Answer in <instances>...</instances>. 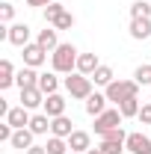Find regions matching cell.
<instances>
[{
  "instance_id": "cell-16",
  "label": "cell",
  "mask_w": 151,
  "mask_h": 154,
  "mask_svg": "<svg viewBox=\"0 0 151 154\" xmlns=\"http://www.w3.org/2000/svg\"><path fill=\"white\" fill-rule=\"evenodd\" d=\"M151 36V18H131V38L142 42Z\"/></svg>"
},
{
  "instance_id": "cell-9",
  "label": "cell",
  "mask_w": 151,
  "mask_h": 154,
  "mask_svg": "<svg viewBox=\"0 0 151 154\" xmlns=\"http://www.w3.org/2000/svg\"><path fill=\"white\" fill-rule=\"evenodd\" d=\"M6 42L15 45V48H27L30 45V27L27 24H9V38Z\"/></svg>"
},
{
  "instance_id": "cell-28",
  "label": "cell",
  "mask_w": 151,
  "mask_h": 154,
  "mask_svg": "<svg viewBox=\"0 0 151 154\" xmlns=\"http://www.w3.org/2000/svg\"><path fill=\"white\" fill-rule=\"evenodd\" d=\"M133 80H136L139 86H151V65H139V68L133 71Z\"/></svg>"
},
{
  "instance_id": "cell-11",
  "label": "cell",
  "mask_w": 151,
  "mask_h": 154,
  "mask_svg": "<svg viewBox=\"0 0 151 154\" xmlns=\"http://www.w3.org/2000/svg\"><path fill=\"white\" fill-rule=\"evenodd\" d=\"M57 33H59L57 27H45V30H39V38H36V42L42 45V48H45V51H51V54H54V51H57L59 45H62Z\"/></svg>"
},
{
  "instance_id": "cell-20",
  "label": "cell",
  "mask_w": 151,
  "mask_h": 154,
  "mask_svg": "<svg viewBox=\"0 0 151 154\" xmlns=\"http://www.w3.org/2000/svg\"><path fill=\"white\" fill-rule=\"evenodd\" d=\"M39 89L45 92V95H54L59 89V77L57 71H45V74H39Z\"/></svg>"
},
{
  "instance_id": "cell-7",
  "label": "cell",
  "mask_w": 151,
  "mask_h": 154,
  "mask_svg": "<svg viewBox=\"0 0 151 154\" xmlns=\"http://www.w3.org/2000/svg\"><path fill=\"white\" fill-rule=\"evenodd\" d=\"M24 65H30V68H39V65H45V59H48V51L39 45V42H30L27 48H24Z\"/></svg>"
},
{
  "instance_id": "cell-8",
  "label": "cell",
  "mask_w": 151,
  "mask_h": 154,
  "mask_svg": "<svg viewBox=\"0 0 151 154\" xmlns=\"http://www.w3.org/2000/svg\"><path fill=\"white\" fill-rule=\"evenodd\" d=\"M45 92L39 89V86H30V89H21V107H27V110H36V107H45Z\"/></svg>"
},
{
  "instance_id": "cell-2",
  "label": "cell",
  "mask_w": 151,
  "mask_h": 154,
  "mask_svg": "<svg viewBox=\"0 0 151 154\" xmlns=\"http://www.w3.org/2000/svg\"><path fill=\"white\" fill-rule=\"evenodd\" d=\"M104 95H107V101H113L116 107H119V104L128 101V98H139V83H136V80H113V83L104 89Z\"/></svg>"
},
{
  "instance_id": "cell-23",
  "label": "cell",
  "mask_w": 151,
  "mask_h": 154,
  "mask_svg": "<svg viewBox=\"0 0 151 154\" xmlns=\"http://www.w3.org/2000/svg\"><path fill=\"white\" fill-rule=\"evenodd\" d=\"M113 80H116V74H113L110 65H98V71L92 74V83H95V86H104V89H107Z\"/></svg>"
},
{
  "instance_id": "cell-14",
  "label": "cell",
  "mask_w": 151,
  "mask_h": 154,
  "mask_svg": "<svg viewBox=\"0 0 151 154\" xmlns=\"http://www.w3.org/2000/svg\"><path fill=\"white\" fill-rule=\"evenodd\" d=\"M42 110L51 116V119H57V116H65V98L59 95V92L48 95V98H45V107H42Z\"/></svg>"
},
{
  "instance_id": "cell-34",
  "label": "cell",
  "mask_w": 151,
  "mask_h": 154,
  "mask_svg": "<svg viewBox=\"0 0 151 154\" xmlns=\"http://www.w3.org/2000/svg\"><path fill=\"white\" fill-rule=\"evenodd\" d=\"M86 154H104V151H101V148H89Z\"/></svg>"
},
{
  "instance_id": "cell-1",
  "label": "cell",
  "mask_w": 151,
  "mask_h": 154,
  "mask_svg": "<svg viewBox=\"0 0 151 154\" xmlns=\"http://www.w3.org/2000/svg\"><path fill=\"white\" fill-rule=\"evenodd\" d=\"M77 57L80 54H77L74 45H59L51 54V65H54L57 74H71V71H77Z\"/></svg>"
},
{
  "instance_id": "cell-35",
  "label": "cell",
  "mask_w": 151,
  "mask_h": 154,
  "mask_svg": "<svg viewBox=\"0 0 151 154\" xmlns=\"http://www.w3.org/2000/svg\"><path fill=\"white\" fill-rule=\"evenodd\" d=\"M68 154H77V151H68Z\"/></svg>"
},
{
  "instance_id": "cell-3",
  "label": "cell",
  "mask_w": 151,
  "mask_h": 154,
  "mask_svg": "<svg viewBox=\"0 0 151 154\" xmlns=\"http://www.w3.org/2000/svg\"><path fill=\"white\" fill-rule=\"evenodd\" d=\"M92 77L80 74V71H71V74L65 77V92L71 98H77V101H86V98L92 95Z\"/></svg>"
},
{
  "instance_id": "cell-15",
  "label": "cell",
  "mask_w": 151,
  "mask_h": 154,
  "mask_svg": "<svg viewBox=\"0 0 151 154\" xmlns=\"http://www.w3.org/2000/svg\"><path fill=\"white\" fill-rule=\"evenodd\" d=\"M98 65H101L98 54H80V57H77V71L86 74V77H92L95 71H98Z\"/></svg>"
},
{
  "instance_id": "cell-19",
  "label": "cell",
  "mask_w": 151,
  "mask_h": 154,
  "mask_svg": "<svg viewBox=\"0 0 151 154\" xmlns=\"http://www.w3.org/2000/svg\"><path fill=\"white\" fill-rule=\"evenodd\" d=\"M33 131H30V128H21V131H15V134H12V142H9V145H12V148H21V151H27V148H33Z\"/></svg>"
},
{
  "instance_id": "cell-4",
  "label": "cell",
  "mask_w": 151,
  "mask_h": 154,
  "mask_svg": "<svg viewBox=\"0 0 151 154\" xmlns=\"http://www.w3.org/2000/svg\"><path fill=\"white\" fill-rule=\"evenodd\" d=\"M122 122H125V116H122L119 107H116V110H107V113L95 116V134L104 139L110 131H119V128H122Z\"/></svg>"
},
{
  "instance_id": "cell-26",
  "label": "cell",
  "mask_w": 151,
  "mask_h": 154,
  "mask_svg": "<svg viewBox=\"0 0 151 154\" xmlns=\"http://www.w3.org/2000/svg\"><path fill=\"white\" fill-rule=\"evenodd\" d=\"M62 12H65V6H62V3H51V6H45V21H48V27H54Z\"/></svg>"
},
{
  "instance_id": "cell-29",
  "label": "cell",
  "mask_w": 151,
  "mask_h": 154,
  "mask_svg": "<svg viewBox=\"0 0 151 154\" xmlns=\"http://www.w3.org/2000/svg\"><path fill=\"white\" fill-rule=\"evenodd\" d=\"M54 27H57V30H71V27H74V15H71V12H62Z\"/></svg>"
},
{
  "instance_id": "cell-30",
  "label": "cell",
  "mask_w": 151,
  "mask_h": 154,
  "mask_svg": "<svg viewBox=\"0 0 151 154\" xmlns=\"http://www.w3.org/2000/svg\"><path fill=\"white\" fill-rule=\"evenodd\" d=\"M12 18H15V6H12V3H0V21L9 24Z\"/></svg>"
},
{
  "instance_id": "cell-24",
  "label": "cell",
  "mask_w": 151,
  "mask_h": 154,
  "mask_svg": "<svg viewBox=\"0 0 151 154\" xmlns=\"http://www.w3.org/2000/svg\"><path fill=\"white\" fill-rule=\"evenodd\" d=\"M119 110H122L125 119H133V116H139L142 104H139V98H128V101H122V104H119Z\"/></svg>"
},
{
  "instance_id": "cell-33",
  "label": "cell",
  "mask_w": 151,
  "mask_h": 154,
  "mask_svg": "<svg viewBox=\"0 0 151 154\" xmlns=\"http://www.w3.org/2000/svg\"><path fill=\"white\" fill-rule=\"evenodd\" d=\"M24 154H48V148L45 145H33V148H27Z\"/></svg>"
},
{
  "instance_id": "cell-22",
  "label": "cell",
  "mask_w": 151,
  "mask_h": 154,
  "mask_svg": "<svg viewBox=\"0 0 151 154\" xmlns=\"http://www.w3.org/2000/svg\"><path fill=\"white\" fill-rule=\"evenodd\" d=\"M15 68H12V62L9 59H0V89H9L12 83H15Z\"/></svg>"
},
{
  "instance_id": "cell-31",
  "label": "cell",
  "mask_w": 151,
  "mask_h": 154,
  "mask_svg": "<svg viewBox=\"0 0 151 154\" xmlns=\"http://www.w3.org/2000/svg\"><path fill=\"white\" fill-rule=\"evenodd\" d=\"M142 125H151V104H142V110H139V116H136Z\"/></svg>"
},
{
  "instance_id": "cell-27",
  "label": "cell",
  "mask_w": 151,
  "mask_h": 154,
  "mask_svg": "<svg viewBox=\"0 0 151 154\" xmlns=\"http://www.w3.org/2000/svg\"><path fill=\"white\" fill-rule=\"evenodd\" d=\"M131 18H151V3H145V0L131 3Z\"/></svg>"
},
{
  "instance_id": "cell-18",
  "label": "cell",
  "mask_w": 151,
  "mask_h": 154,
  "mask_svg": "<svg viewBox=\"0 0 151 154\" xmlns=\"http://www.w3.org/2000/svg\"><path fill=\"white\" fill-rule=\"evenodd\" d=\"M86 113L89 116H101V113H107V95H101V92H92V95L86 98Z\"/></svg>"
},
{
  "instance_id": "cell-32",
  "label": "cell",
  "mask_w": 151,
  "mask_h": 154,
  "mask_svg": "<svg viewBox=\"0 0 151 154\" xmlns=\"http://www.w3.org/2000/svg\"><path fill=\"white\" fill-rule=\"evenodd\" d=\"M27 6H33V9H45V6H51L54 0H24Z\"/></svg>"
},
{
  "instance_id": "cell-25",
  "label": "cell",
  "mask_w": 151,
  "mask_h": 154,
  "mask_svg": "<svg viewBox=\"0 0 151 154\" xmlns=\"http://www.w3.org/2000/svg\"><path fill=\"white\" fill-rule=\"evenodd\" d=\"M48 154H68L71 148H68V139H62V136H51L48 139Z\"/></svg>"
},
{
  "instance_id": "cell-5",
  "label": "cell",
  "mask_w": 151,
  "mask_h": 154,
  "mask_svg": "<svg viewBox=\"0 0 151 154\" xmlns=\"http://www.w3.org/2000/svg\"><path fill=\"white\" fill-rule=\"evenodd\" d=\"M125 142H128V134L119 128V131H110V134L101 139V151L104 154H125Z\"/></svg>"
},
{
  "instance_id": "cell-12",
  "label": "cell",
  "mask_w": 151,
  "mask_h": 154,
  "mask_svg": "<svg viewBox=\"0 0 151 154\" xmlns=\"http://www.w3.org/2000/svg\"><path fill=\"white\" fill-rule=\"evenodd\" d=\"M71 134H74V125H71L68 116H57V119H51V136H62V139H68Z\"/></svg>"
},
{
  "instance_id": "cell-17",
  "label": "cell",
  "mask_w": 151,
  "mask_h": 154,
  "mask_svg": "<svg viewBox=\"0 0 151 154\" xmlns=\"http://www.w3.org/2000/svg\"><path fill=\"white\" fill-rule=\"evenodd\" d=\"M15 86H18V89H30V86H39V74H36V68L24 65L18 74H15Z\"/></svg>"
},
{
  "instance_id": "cell-13",
  "label": "cell",
  "mask_w": 151,
  "mask_h": 154,
  "mask_svg": "<svg viewBox=\"0 0 151 154\" xmlns=\"http://www.w3.org/2000/svg\"><path fill=\"white\" fill-rule=\"evenodd\" d=\"M30 119H33V116H30V110H27V107H12V110H9V116H6V122H9L15 131L30 128Z\"/></svg>"
},
{
  "instance_id": "cell-6",
  "label": "cell",
  "mask_w": 151,
  "mask_h": 154,
  "mask_svg": "<svg viewBox=\"0 0 151 154\" xmlns=\"http://www.w3.org/2000/svg\"><path fill=\"white\" fill-rule=\"evenodd\" d=\"M125 151L128 154H151V136L133 131L128 134V142H125Z\"/></svg>"
},
{
  "instance_id": "cell-10",
  "label": "cell",
  "mask_w": 151,
  "mask_h": 154,
  "mask_svg": "<svg viewBox=\"0 0 151 154\" xmlns=\"http://www.w3.org/2000/svg\"><path fill=\"white\" fill-rule=\"evenodd\" d=\"M68 148L77 151V154H86L92 148V134L89 131H74V134L68 136Z\"/></svg>"
},
{
  "instance_id": "cell-21",
  "label": "cell",
  "mask_w": 151,
  "mask_h": 154,
  "mask_svg": "<svg viewBox=\"0 0 151 154\" xmlns=\"http://www.w3.org/2000/svg\"><path fill=\"white\" fill-rule=\"evenodd\" d=\"M30 131H33L36 136L48 134V131H51V116L48 113H36L33 119H30Z\"/></svg>"
}]
</instances>
